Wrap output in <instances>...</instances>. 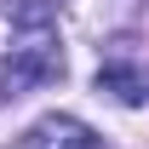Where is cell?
I'll use <instances>...</instances> for the list:
<instances>
[{
  "label": "cell",
  "instance_id": "obj_1",
  "mask_svg": "<svg viewBox=\"0 0 149 149\" xmlns=\"http://www.w3.org/2000/svg\"><path fill=\"white\" fill-rule=\"evenodd\" d=\"M57 12L63 0H23L12 12V52L0 63V103L35 92L63 74V40H57Z\"/></svg>",
  "mask_w": 149,
  "mask_h": 149
},
{
  "label": "cell",
  "instance_id": "obj_2",
  "mask_svg": "<svg viewBox=\"0 0 149 149\" xmlns=\"http://www.w3.org/2000/svg\"><path fill=\"white\" fill-rule=\"evenodd\" d=\"M12 149H103V143H97V132L86 126V120H74V115H46V120H35Z\"/></svg>",
  "mask_w": 149,
  "mask_h": 149
},
{
  "label": "cell",
  "instance_id": "obj_3",
  "mask_svg": "<svg viewBox=\"0 0 149 149\" xmlns=\"http://www.w3.org/2000/svg\"><path fill=\"white\" fill-rule=\"evenodd\" d=\"M97 92L120 97V103H143V97H149V74L138 69V63L109 57V63H97Z\"/></svg>",
  "mask_w": 149,
  "mask_h": 149
}]
</instances>
